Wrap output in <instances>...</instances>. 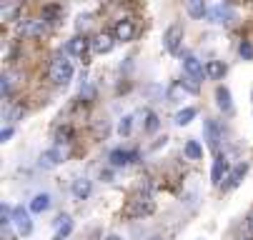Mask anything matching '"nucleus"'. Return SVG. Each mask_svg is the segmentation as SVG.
Instances as JSON below:
<instances>
[{"mask_svg": "<svg viewBox=\"0 0 253 240\" xmlns=\"http://www.w3.org/2000/svg\"><path fill=\"white\" fill-rule=\"evenodd\" d=\"M50 80L55 85H68L70 80H73V63H70L63 53H58L50 60Z\"/></svg>", "mask_w": 253, "mask_h": 240, "instance_id": "obj_1", "label": "nucleus"}, {"mask_svg": "<svg viewBox=\"0 0 253 240\" xmlns=\"http://www.w3.org/2000/svg\"><path fill=\"white\" fill-rule=\"evenodd\" d=\"M180 43H183V25L180 23L168 25V30L163 33V48L173 55H180Z\"/></svg>", "mask_w": 253, "mask_h": 240, "instance_id": "obj_2", "label": "nucleus"}, {"mask_svg": "<svg viewBox=\"0 0 253 240\" xmlns=\"http://www.w3.org/2000/svg\"><path fill=\"white\" fill-rule=\"evenodd\" d=\"M18 33L25 38H41L43 33H48V23L43 18H25L18 23Z\"/></svg>", "mask_w": 253, "mask_h": 240, "instance_id": "obj_3", "label": "nucleus"}, {"mask_svg": "<svg viewBox=\"0 0 253 240\" xmlns=\"http://www.w3.org/2000/svg\"><path fill=\"white\" fill-rule=\"evenodd\" d=\"M180 60H183V70H186V75H191L196 83H201L203 78H208V75H206V65L198 60L196 53H183V55H180Z\"/></svg>", "mask_w": 253, "mask_h": 240, "instance_id": "obj_4", "label": "nucleus"}, {"mask_svg": "<svg viewBox=\"0 0 253 240\" xmlns=\"http://www.w3.org/2000/svg\"><path fill=\"white\" fill-rule=\"evenodd\" d=\"M203 140L208 143V148H211L213 153H218V145H221V128H218V123L211 120V118L203 120Z\"/></svg>", "mask_w": 253, "mask_h": 240, "instance_id": "obj_5", "label": "nucleus"}, {"mask_svg": "<svg viewBox=\"0 0 253 240\" xmlns=\"http://www.w3.org/2000/svg\"><path fill=\"white\" fill-rule=\"evenodd\" d=\"M208 18H211V23L231 25V23L236 20V13H233V10H231V5H226V3H215V5H211Z\"/></svg>", "mask_w": 253, "mask_h": 240, "instance_id": "obj_6", "label": "nucleus"}, {"mask_svg": "<svg viewBox=\"0 0 253 240\" xmlns=\"http://www.w3.org/2000/svg\"><path fill=\"white\" fill-rule=\"evenodd\" d=\"M60 163H65V150H63L60 145L43 150V155H41V160H38V165H41L43 170H53V168H58Z\"/></svg>", "mask_w": 253, "mask_h": 240, "instance_id": "obj_7", "label": "nucleus"}, {"mask_svg": "<svg viewBox=\"0 0 253 240\" xmlns=\"http://www.w3.org/2000/svg\"><path fill=\"white\" fill-rule=\"evenodd\" d=\"M153 213V200L151 198H138V200H130V205L123 210L126 218H143V215H148Z\"/></svg>", "mask_w": 253, "mask_h": 240, "instance_id": "obj_8", "label": "nucleus"}, {"mask_svg": "<svg viewBox=\"0 0 253 240\" xmlns=\"http://www.w3.org/2000/svg\"><path fill=\"white\" fill-rule=\"evenodd\" d=\"M13 225L20 235H30L33 233V220H30V210H25L23 205L13 208Z\"/></svg>", "mask_w": 253, "mask_h": 240, "instance_id": "obj_9", "label": "nucleus"}, {"mask_svg": "<svg viewBox=\"0 0 253 240\" xmlns=\"http://www.w3.org/2000/svg\"><path fill=\"white\" fill-rule=\"evenodd\" d=\"M108 160H111V165H113V168H126V165H130V163H135V160H138V150L116 148V150H111Z\"/></svg>", "mask_w": 253, "mask_h": 240, "instance_id": "obj_10", "label": "nucleus"}, {"mask_svg": "<svg viewBox=\"0 0 253 240\" xmlns=\"http://www.w3.org/2000/svg\"><path fill=\"white\" fill-rule=\"evenodd\" d=\"M135 33H138V28H135L133 20H118L116 28H113V38L121 40V43H130L135 38Z\"/></svg>", "mask_w": 253, "mask_h": 240, "instance_id": "obj_11", "label": "nucleus"}, {"mask_svg": "<svg viewBox=\"0 0 253 240\" xmlns=\"http://www.w3.org/2000/svg\"><path fill=\"white\" fill-rule=\"evenodd\" d=\"M116 45V38L113 35H108V33H98V35L90 40V48L95 55H105V53H111Z\"/></svg>", "mask_w": 253, "mask_h": 240, "instance_id": "obj_12", "label": "nucleus"}, {"mask_svg": "<svg viewBox=\"0 0 253 240\" xmlns=\"http://www.w3.org/2000/svg\"><path fill=\"white\" fill-rule=\"evenodd\" d=\"M228 160H226V155H215V160H213V170H211V180H213V185H221L228 175Z\"/></svg>", "mask_w": 253, "mask_h": 240, "instance_id": "obj_13", "label": "nucleus"}, {"mask_svg": "<svg viewBox=\"0 0 253 240\" xmlns=\"http://www.w3.org/2000/svg\"><path fill=\"white\" fill-rule=\"evenodd\" d=\"M88 48H90V40L85 35H73V38L68 40V53L73 55V58H85Z\"/></svg>", "mask_w": 253, "mask_h": 240, "instance_id": "obj_14", "label": "nucleus"}, {"mask_svg": "<svg viewBox=\"0 0 253 240\" xmlns=\"http://www.w3.org/2000/svg\"><path fill=\"white\" fill-rule=\"evenodd\" d=\"M215 103H218V108H221L226 115H233V98H231V90H228L226 85L215 88Z\"/></svg>", "mask_w": 253, "mask_h": 240, "instance_id": "obj_15", "label": "nucleus"}, {"mask_svg": "<svg viewBox=\"0 0 253 240\" xmlns=\"http://www.w3.org/2000/svg\"><path fill=\"white\" fill-rule=\"evenodd\" d=\"M246 173H248V163H238V165L231 170V173H228V178H226V188H228V190L238 188L241 180L246 178Z\"/></svg>", "mask_w": 253, "mask_h": 240, "instance_id": "obj_16", "label": "nucleus"}, {"mask_svg": "<svg viewBox=\"0 0 253 240\" xmlns=\"http://www.w3.org/2000/svg\"><path fill=\"white\" fill-rule=\"evenodd\" d=\"M70 193H73L76 200H85V198H90V193H93V183H90L88 178H78V180H73V188H70Z\"/></svg>", "mask_w": 253, "mask_h": 240, "instance_id": "obj_17", "label": "nucleus"}, {"mask_svg": "<svg viewBox=\"0 0 253 240\" xmlns=\"http://www.w3.org/2000/svg\"><path fill=\"white\" fill-rule=\"evenodd\" d=\"M186 10H188V15L191 18H198V20H203L206 15H208V5L203 3V0H188V3H186Z\"/></svg>", "mask_w": 253, "mask_h": 240, "instance_id": "obj_18", "label": "nucleus"}, {"mask_svg": "<svg viewBox=\"0 0 253 240\" xmlns=\"http://www.w3.org/2000/svg\"><path fill=\"white\" fill-rule=\"evenodd\" d=\"M50 195L48 193H38L33 200H30V213H45L48 208H50Z\"/></svg>", "mask_w": 253, "mask_h": 240, "instance_id": "obj_19", "label": "nucleus"}, {"mask_svg": "<svg viewBox=\"0 0 253 240\" xmlns=\"http://www.w3.org/2000/svg\"><path fill=\"white\" fill-rule=\"evenodd\" d=\"M206 75H208L211 80H221V78L226 75V65H223L221 60H208V63H206Z\"/></svg>", "mask_w": 253, "mask_h": 240, "instance_id": "obj_20", "label": "nucleus"}, {"mask_svg": "<svg viewBox=\"0 0 253 240\" xmlns=\"http://www.w3.org/2000/svg\"><path fill=\"white\" fill-rule=\"evenodd\" d=\"M196 115H198V110H196L193 105H186V108H180V110L173 115V123H175V125H188Z\"/></svg>", "mask_w": 253, "mask_h": 240, "instance_id": "obj_21", "label": "nucleus"}, {"mask_svg": "<svg viewBox=\"0 0 253 240\" xmlns=\"http://www.w3.org/2000/svg\"><path fill=\"white\" fill-rule=\"evenodd\" d=\"M70 230H73V220H70V215H60L58 218V233L53 235V240H65L70 235Z\"/></svg>", "mask_w": 253, "mask_h": 240, "instance_id": "obj_22", "label": "nucleus"}, {"mask_svg": "<svg viewBox=\"0 0 253 240\" xmlns=\"http://www.w3.org/2000/svg\"><path fill=\"white\" fill-rule=\"evenodd\" d=\"M18 13H20L18 3H3V5H0V20H5V23L18 20Z\"/></svg>", "mask_w": 253, "mask_h": 240, "instance_id": "obj_23", "label": "nucleus"}, {"mask_svg": "<svg viewBox=\"0 0 253 240\" xmlns=\"http://www.w3.org/2000/svg\"><path fill=\"white\" fill-rule=\"evenodd\" d=\"M161 128V120L153 110H143V130L146 133H156Z\"/></svg>", "mask_w": 253, "mask_h": 240, "instance_id": "obj_24", "label": "nucleus"}, {"mask_svg": "<svg viewBox=\"0 0 253 240\" xmlns=\"http://www.w3.org/2000/svg\"><path fill=\"white\" fill-rule=\"evenodd\" d=\"M183 153H186V158H188V160H201V158H203V148H201V143H198V140H186Z\"/></svg>", "mask_w": 253, "mask_h": 240, "instance_id": "obj_25", "label": "nucleus"}, {"mask_svg": "<svg viewBox=\"0 0 253 240\" xmlns=\"http://www.w3.org/2000/svg\"><path fill=\"white\" fill-rule=\"evenodd\" d=\"M130 133H133V115H123V118H121V123H118V135L128 138Z\"/></svg>", "mask_w": 253, "mask_h": 240, "instance_id": "obj_26", "label": "nucleus"}, {"mask_svg": "<svg viewBox=\"0 0 253 240\" xmlns=\"http://www.w3.org/2000/svg\"><path fill=\"white\" fill-rule=\"evenodd\" d=\"M60 13H63L60 5H45V8H43V20H45V23H55V18H58Z\"/></svg>", "mask_w": 253, "mask_h": 240, "instance_id": "obj_27", "label": "nucleus"}, {"mask_svg": "<svg viewBox=\"0 0 253 240\" xmlns=\"http://www.w3.org/2000/svg\"><path fill=\"white\" fill-rule=\"evenodd\" d=\"M180 85H183V90H188V93H193V95H198L201 93V85L191 78V75H183V80H178Z\"/></svg>", "mask_w": 253, "mask_h": 240, "instance_id": "obj_28", "label": "nucleus"}, {"mask_svg": "<svg viewBox=\"0 0 253 240\" xmlns=\"http://www.w3.org/2000/svg\"><path fill=\"white\" fill-rule=\"evenodd\" d=\"M238 55H241L243 60H253V43H251V40H243V43L238 45Z\"/></svg>", "mask_w": 253, "mask_h": 240, "instance_id": "obj_29", "label": "nucleus"}, {"mask_svg": "<svg viewBox=\"0 0 253 240\" xmlns=\"http://www.w3.org/2000/svg\"><path fill=\"white\" fill-rule=\"evenodd\" d=\"M70 138H73V130H70L68 125L58 128V133H55V140L58 143H70Z\"/></svg>", "mask_w": 253, "mask_h": 240, "instance_id": "obj_30", "label": "nucleus"}, {"mask_svg": "<svg viewBox=\"0 0 253 240\" xmlns=\"http://www.w3.org/2000/svg\"><path fill=\"white\" fill-rule=\"evenodd\" d=\"M166 95H168V100H180V98H183V85H180V83H173V85L166 90Z\"/></svg>", "mask_w": 253, "mask_h": 240, "instance_id": "obj_31", "label": "nucleus"}, {"mask_svg": "<svg viewBox=\"0 0 253 240\" xmlns=\"http://www.w3.org/2000/svg\"><path fill=\"white\" fill-rule=\"evenodd\" d=\"M0 93H3V95H10V75H3V78H0Z\"/></svg>", "mask_w": 253, "mask_h": 240, "instance_id": "obj_32", "label": "nucleus"}, {"mask_svg": "<svg viewBox=\"0 0 253 240\" xmlns=\"http://www.w3.org/2000/svg\"><path fill=\"white\" fill-rule=\"evenodd\" d=\"M13 133H15V128H13V125L3 128V130H0V140H3V143H8V140L13 138Z\"/></svg>", "mask_w": 253, "mask_h": 240, "instance_id": "obj_33", "label": "nucleus"}, {"mask_svg": "<svg viewBox=\"0 0 253 240\" xmlns=\"http://www.w3.org/2000/svg\"><path fill=\"white\" fill-rule=\"evenodd\" d=\"M76 25H78V30H85L90 25V15H78V23Z\"/></svg>", "mask_w": 253, "mask_h": 240, "instance_id": "obj_34", "label": "nucleus"}, {"mask_svg": "<svg viewBox=\"0 0 253 240\" xmlns=\"http://www.w3.org/2000/svg\"><path fill=\"white\" fill-rule=\"evenodd\" d=\"M23 115H25V113H23V108H15V110H13V113H10L8 118H10V123H18V120H20Z\"/></svg>", "mask_w": 253, "mask_h": 240, "instance_id": "obj_35", "label": "nucleus"}, {"mask_svg": "<svg viewBox=\"0 0 253 240\" xmlns=\"http://www.w3.org/2000/svg\"><path fill=\"white\" fill-rule=\"evenodd\" d=\"M248 230H251V235H253V215L248 218Z\"/></svg>", "mask_w": 253, "mask_h": 240, "instance_id": "obj_36", "label": "nucleus"}, {"mask_svg": "<svg viewBox=\"0 0 253 240\" xmlns=\"http://www.w3.org/2000/svg\"><path fill=\"white\" fill-rule=\"evenodd\" d=\"M105 240H123V238H121V235H108Z\"/></svg>", "mask_w": 253, "mask_h": 240, "instance_id": "obj_37", "label": "nucleus"}, {"mask_svg": "<svg viewBox=\"0 0 253 240\" xmlns=\"http://www.w3.org/2000/svg\"><path fill=\"white\" fill-rule=\"evenodd\" d=\"M246 240H251V238H246Z\"/></svg>", "mask_w": 253, "mask_h": 240, "instance_id": "obj_38", "label": "nucleus"}, {"mask_svg": "<svg viewBox=\"0 0 253 240\" xmlns=\"http://www.w3.org/2000/svg\"><path fill=\"white\" fill-rule=\"evenodd\" d=\"M201 240H203V238H201Z\"/></svg>", "mask_w": 253, "mask_h": 240, "instance_id": "obj_39", "label": "nucleus"}]
</instances>
